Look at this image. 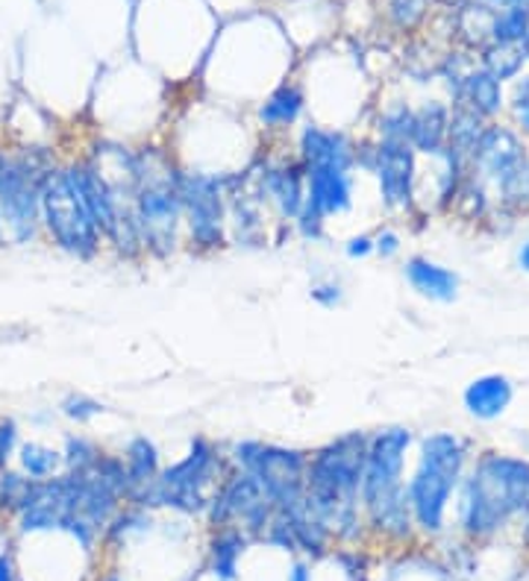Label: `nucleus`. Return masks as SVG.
<instances>
[{
    "mask_svg": "<svg viewBox=\"0 0 529 581\" xmlns=\"http://www.w3.org/2000/svg\"><path fill=\"white\" fill-rule=\"evenodd\" d=\"M344 253H348V259H368V256H374V235H353L344 244Z\"/></svg>",
    "mask_w": 529,
    "mask_h": 581,
    "instance_id": "36",
    "label": "nucleus"
},
{
    "mask_svg": "<svg viewBox=\"0 0 529 581\" xmlns=\"http://www.w3.org/2000/svg\"><path fill=\"white\" fill-rule=\"evenodd\" d=\"M467 461V440L453 432H432L421 440V456L412 479L406 482L412 502L415 526L423 535H439L444 526L450 496L462 482Z\"/></svg>",
    "mask_w": 529,
    "mask_h": 581,
    "instance_id": "5",
    "label": "nucleus"
},
{
    "mask_svg": "<svg viewBox=\"0 0 529 581\" xmlns=\"http://www.w3.org/2000/svg\"><path fill=\"white\" fill-rule=\"evenodd\" d=\"M100 412H103V405L95 403V400H91V396H86V394H71V396H65L63 414H65V417H68V421L89 423L91 417H98Z\"/></svg>",
    "mask_w": 529,
    "mask_h": 581,
    "instance_id": "32",
    "label": "nucleus"
},
{
    "mask_svg": "<svg viewBox=\"0 0 529 581\" xmlns=\"http://www.w3.org/2000/svg\"><path fill=\"white\" fill-rule=\"evenodd\" d=\"M515 118H518V126L524 130V135H529V103L527 107L515 109Z\"/></svg>",
    "mask_w": 529,
    "mask_h": 581,
    "instance_id": "40",
    "label": "nucleus"
},
{
    "mask_svg": "<svg viewBox=\"0 0 529 581\" xmlns=\"http://www.w3.org/2000/svg\"><path fill=\"white\" fill-rule=\"evenodd\" d=\"M227 458L233 467L260 479L277 511H295L297 505H304L309 452L262 440H239Z\"/></svg>",
    "mask_w": 529,
    "mask_h": 581,
    "instance_id": "7",
    "label": "nucleus"
},
{
    "mask_svg": "<svg viewBox=\"0 0 529 581\" xmlns=\"http://www.w3.org/2000/svg\"><path fill=\"white\" fill-rule=\"evenodd\" d=\"M412 440V429H406V426H388V429L371 435L365 473H362V502L406 484L404 467Z\"/></svg>",
    "mask_w": 529,
    "mask_h": 581,
    "instance_id": "13",
    "label": "nucleus"
},
{
    "mask_svg": "<svg viewBox=\"0 0 529 581\" xmlns=\"http://www.w3.org/2000/svg\"><path fill=\"white\" fill-rule=\"evenodd\" d=\"M529 33V7H506L494 15V45H520Z\"/></svg>",
    "mask_w": 529,
    "mask_h": 581,
    "instance_id": "27",
    "label": "nucleus"
},
{
    "mask_svg": "<svg viewBox=\"0 0 529 581\" xmlns=\"http://www.w3.org/2000/svg\"><path fill=\"white\" fill-rule=\"evenodd\" d=\"M312 300L318 305H323V309H335L344 300V291H341L339 282H315Z\"/></svg>",
    "mask_w": 529,
    "mask_h": 581,
    "instance_id": "34",
    "label": "nucleus"
},
{
    "mask_svg": "<svg viewBox=\"0 0 529 581\" xmlns=\"http://www.w3.org/2000/svg\"><path fill=\"white\" fill-rule=\"evenodd\" d=\"M0 581H15V563L7 552H0Z\"/></svg>",
    "mask_w": 529,
    "mask_h": 581,
    "instance_id": "38",
    "label": "nucleus"
},
{
    "mask_svg": "<svg viewBox=\"0 0 529 581\" xmlns=\"http://www.w3.org/2000/svg\"><path fill=\"white\" fill-rule=\"evenodd\" d=\"M19 461H21V473L30 476V479H51V476L59 470L63 465V452L45 447V444H24L19 449Z\"/></svg>",
    "mask_w": 529,
    "mask_h": 581,
    "instance_id": "28",
    "label": "nucleus"
},
{
    "mask_svg": "<svg viewBox=\"0 0 529 581\" xmlns=\"http://www.w3.org/2000/svg\"><path fill=\"white\" fill-rule=\"evenodd\" d=\"M524 161H529L527 147L520 142V135L511 130V126L492 124L485 126L480 142H476V150L471 156V168L476 174H483L485 179H492L494 186L506 179L511 170H518Z\"/></svg>",
    "mask_w": 529,
    "mask_h": 581,
    "instance_id": "15",
    "label": "nucleus"
},
{
    "mask_svg": "<svg viewBox=\"0 0 529 581\" xmlns=\"http://www.w3.org/2000/svg\"><path fill=\"white\" fill-rule=\"evenodd\" d=\"M503 7H527L529 0H500Z\"/></svg>",
    "mask_w": 529,
    "mask_h": 581,
    "instance_id": "42",
    "label": "nucleus"
},
{
    "mask_svg": "<svg viewBox=\"0 0 529 581\" xmlns=\"http://www.w3.org/2000/svg\"><path fill=\"white\" fill-rule=\"evenodd\" d=\"M306 103L309 100H306V91L300 82H279L277 89H271L265 100L256 107V121H260L265 133H288L304 118Z\"/></svg>",
    "mask_w": 529,
    "mask_h": 581,
    "instance_id": "17",
    "label": "nucleus"
},
{
    "mask_svg": "<svg viewBox=\"0 0 529 581\" xmlns=\"http://www.w3.org/2000/svg\"><path fill=\"white\" fill-rule=\"evenodd\" d=\"M529 103V77H524V80L515 86V94H511V107H527Z\"/></svg>",
    "mask_w": 529,
    "mask_h": 581,
    "instance_id": "37",
    "label": "nucleus"
},
{
    "mask_svg": "<svg viewBox=\"0 0 529 581\" xmlns=\"http://www.w3.org/2000/svg\"><path fill=\"white\" fill-rule=\"evenodd\" d=\"M456 100L465 103L467 109H474L480 118H494L500 115V109L506 107V98H503V82L497 77L485 71V68H476V71H467L462 86L456 89Z\"/></svg>",
    "mask_w": 529,
    "mask_h": 581,
    "instance_id": "21",
    "label": "nucleus"
},
{
    "mask_svg": "<svg viewBox=\"0 0 529 581\" xmlns=\"http://www.w3.org/2000/svg\"><path fill=\"white\" fill-rule=\"evenodd\" d=\"M356 153H360V142L341 126L306 124L297 133L295 156L304 168L356 170Z\"/></svg>",
    "mask_w": 529,
    "mask_h": 581,
    "instance_id": "14",
    "label": "nucleus"
},
{
    "mask_svg": "<svg viewBox=\"0 0 529 581\" xmlns=\"http://www.w3.org/2000/svg\"><path fill=\"white\" fill-rule=\"evenodd\" d=\"M54 168L33 153H0V217L10 244H27L42 224V188Z\"/></svg>",
    "mask_w": 529,
    "mask_h": 581,
    "instance_id": "8",
    "label": "nucleus"
},
{
    "mask_svg": "<svg viewBox=\"0 0 529 581\" xmlns=\"http://www.w3.org/2000/svg\"><path fill=\"white\" fill-rule=\"evenodd\" d=\"M518 265L529 273V242L524 244V247H520V253H518Z\"/></svg>",
    "mask_w": 529,
    "mask_h": 581,
    "instance_id": "41",
    "label": "nucleus"
},
{
    "mask_svg": "<svg viewBox=\"0 0 529 581\" xmlns=\"http://www.w3.org/2000/svg\"><path fill=\"white\" fill-rule=\"evenodd\" d=\"M400 247H404V238H400V233L392 230V226H383V230L374 235V256H379L383 261L395 259L397 253H400Z\"/></svg>",
    "mask_w": 529,
    "mask_h": 581,
    "instance_id": "33",
    "label": "nucleus"
},
{
    "mask_svg": "<svg viewBox=\"0 0 529 581\" xmlns=\"http://www.w3.org/2000/svg\"><path fill=\"white\" fill-rule=\"evenodd\" d=\"M139 159H142V177L130 198V209L142 235L144 253L153 259H168L180 250V244H186L177 161L153 147L139 150Z\"/></svg>",
    "mask_w": 529,
    "mask_h": 581,
    "instance_id": "3",
    "label": "nucleus"
},
{
    "mask_svg": "<svg viewBox=\"0 0 529 581\" xmlns=\"http://www.w3.org/2000/svg\"><path fill=\"white\" fill-rule=\"evenodd\" d=\"M230 458L221 456L209 438L191 440L186 458L177 465L162 467V473L144 488L130 493V502L139 509H170L180 514H207L209 500L230 473Z\"/></svg>",
    "mask_w": 529,
    "mask_h": 581,
    "instance_id": "4",
    "label": "nucleus"
},
{
    "mask_svg": "<svg viewBox=\"0 0 529 581\" xmlns=\"http://www.w3.org/2000/svg\"><path fill=\"white\" fill-rule=\"evenodd\" d=\"M3 244H10V238H7V226H3V217H0V247Z\"/></svg>",
    "mask_w": 529,
    "mask_h": 581,
    "instance_id": "43",
    "label": "nucleus"
},
{
    "mask_svg": "<svg viewBox=\"0 0 529 581\" xmlns=\"http://www.w3.org/2000/svg\"><path fill=\"white\" fill-rule=\"evenodd\" d=\"M274 514L277 509L260 479L239 467H230V473L221 479L207 509L209 526H239L247 537H265Z\"/></svg>",
    "mask_w": 529,
    "mask_h": 581,
    "instance_id": "11",
    "label": "nucleus"
},
{
    "mask_svg": "<svg viewBox=\"0 0 529 581\" xmlns=\"http://www.w3.org/2000/svg\"><path fill=\"white\" fill-rule=\"evenodd\" d=\"M251 186L279 224H295L306 206V168L297 156H268L251 170Z\"/></svg>",
    "mask_w": 529,
    "mask_h": 581,
    "instance_id": "12",
    "label": "nucleus"
},
{
    "mask_svg": "<svg viewBox=\"0 0 529 581\" xmlns=\"http://www.w3.org/2000/svg\"><path fill=\"white\" fill-rule=\"evenodd\" d=\"M242 174V170H239ZM235 174H203L177 165V188L183 200L186 244L198 253H216L230 244L227 235V200Z\"/></svg>",
    "mask_w": 529,
    "mask_h": 581,
    "instance_id": "6",
    "label": "nucleus"
},
{
    "mask_svg": "<svg viewBox=\"0 0 529 581\" xmlns=\"http://www.w3.org/2000/svg\"><path fill=\"white\" fill-rule=\"evenodd\" d=\"M15 440H19V429L12 421H0V473L10 461L12 449H15Z\"/></svg>",
    "mask_w": 529,
    "mask_h": 581,
    "instance_id": "35",
    "label": "nucleus"
},
{
    "mask_svg": "<svg viewBox=\"0 0 529 581\" xmlns=\"http://www.w3.org/2000/svg\"><path fill=\"white\" fill-rule=\"evenodd\" d=\"M494 15H497V12H494L488 3H483V0H480V3H467V7H462V10H459L456 27H459V33H462V38H465L467 45L483 47L485 38L492 42Z\"/></svg>",
    "mask_w": 529,
    "mask_h": 581,
    "instance_id": "25",
    "label": "nucleus"
},
{
    "mask_svg": "<svg viewBox=\"0 0 529 581\" xmlns=\"http://www.w3.org/2000/svg\"><path fill=\"white\" fill-rule=\"evenodd\" d=\"M100 458V449L91 444L89 438H68L65 440V452H63V465L68 467V473H82L95 467V461Z\"/></svg>",
    "mask_w": 529,
    "mask_h": 581,
    "instance_id": "30",
    "label": "nucleus"
},
{
    "mask_svg": "<svg viewBox=\"0 0 529 581\" xmlns=\"http://www.w3.org/2000/svg\"><path fill=\"white\" fill-rule=\"evenodd\" d=\"M365 432H348L315 449L306 465V505L330 526L332 540L350 544L365 532L362 473L368 456Z\"/></svg>",
    "mask_w": 529,
    "mask_h": 581,
    "instance_id": "1",
    "label": "nucleus"
},
{
    "mask_svg": "<svg viewBox=\"0 0 529 581\" xmlns=\"http://www.w3.org/2000/svg\"><path fill=\"white\" fill-rule=\"evenodd\" d=\"M386 19L397 30H415L427 19L430 0H386Z\"/></svg>",
    "mask_w": 529,
    "mask_h": 581,
    "instance_id": "29",
    "label": "nucleus"
},
{
    "mask_svg": "<svg viewBox=\"0 0 529 581\" xmlns=\"http://www.w3.org/2000/svg\"><path fill=\"white\" fill-rule=\"evenodd\" d=\"M524 63H527V56H524L520 45H494L492 42L483 51V68L500 82L515 80L524 71Z\"/></svg>",
    "mask_w": 529,
    "mask_h": 581,
    "instance_id": "26",
    "label": "nucleus"
},
{
    "mask_svg": "<svg viewBox=\"0 0 529 581\" xmlns=\"http://www.w3.org/2000/svg\"><path fill=\"white\" fill-rule=\"evenodd\" d=\"M356 168L377 179L379 203L388 212H412L418 198V150L409 142H360Z\"/></svg>",
    "mask_w": 529,
    "mask_h": 581,
    "instance_id": "10",
    "label": "nucleus"
},
{
    "mask_svg": "<svg viewBox=\"0 0 529 581\" xmlns=\"http://www.w3.org/2000/svg\"><path fill=\"white\" fill-rule=\"evenodd\" d=\"M415 109L404 100L388 103L379 109V115L374 118V138H386V142H409L412 135Z\"/></svg>",
    "mask_w": 529,
    "mask_h": 581,
    "instance_id": "24",
    "label": "nucleus"
},
{
    "mask_svg": "<svg viewBox=\"0 0 529 581\" xmlns=\"http://www.w3.org/2000/svg\"><path fill=\"white\" fill-rule=\"evenodd\" d=\"M121 458H124L133 491L135 488H144V484H151L153 479L162 473L159 447H156L151 438H144V435H139V438L130 440V444H126V449H124V456Z\"/></svg>",
    "mask_w": 529,
    "mask_h": 581,
    "instance_id": "23",
    "label": "nucleus"
},
{
    "mask_svg": "<svg viewBox=\"0 0 529 581\" xmlns=\"http://www.w3.org/2000/svg\"><path fill=\"white\" fill-rule=\"evenodd\" d=\"M100 581H124V579H121L118 572H107V576H103V579H100Z\"/></svg>",
    "mask_w": 529,
    "mask_h": 581,
    "instance_id": "44",
    "label": "nucleus"
},
{
    "mask_svg": "<svg viewBox=\"0 0 529 581\" xmlns=\"http://www.w3.org/2000/svg\"><path fill=\"white\" fill-rule=\"evenodd\" d=\"M404 273L406 279H409V286H412L421 297H427V300H436V303H450V300H456L459 277L450 268L439 265V261L423 259V256H412V259L406 261Z\"/></svg>",
    "mask_w": 529,
    "mask_h": 581,
    "instance_id": "18",
    "label": "nucleus"
},
{
    "mask_svg": "<svg viewBox=\"0 0 529 581\" xmlns=\"http://www.w3.org/2000/svg\"><path fill=\"white\" fill-rule=\"evenodd\" d=\"M288 581H312V572H309V567H306V563H295V567H291V576H288Z\"/></svg>",
    "mask_w": 529,
    "mask_h": 581,
    "instance_id": "39",
    "label": "nucleus"
},
{
    "mask_svg": "<svg viewBox=\"0 0 529 581\" xmlns=\"http://www.w3.org/2000/svg\"><path fill=\"white\" fill-rule=\"evenodd\" d=\"M520 51H524V56H527V59H529V33H527V38L520 42Z\"/></svg>",
    "mask_w": 529,
    "mask_h": 581,
    "instance_id": "45",
    "label": "nucleus"
},
{
    "mask_svg": "<svg viewBox=\"0 0 529 581\" xmlns=\"http://www.w3.org/2000/svg\"><path fill=\"white\" fill-rule=\"evenodd\" d=\"M353 170L306 168V203L327 221L353 209Z\"/></svg>",
    "mask_w": 529,
    "mask_h": 581,
    "instance_id": "16",
    "label": "nucleus"
},
{
    "mask_svg": "<svg viewBox=\"0 0 529 581\" xmlns=\"http://www.w3.org/2000/svg\"><path fill=\"white\" fill-rule=\"evenodd\" d=\"M527 7H529V3H527Z\"/></svg>",
    "mask_w": 529,
    "mask_h": 581,
    "instance_id": "47",
    "label": "nucleus"
},
{
    "mask_svg": "<svg viewBox=\"0 0 529 581\" xmlns=\"http://www.w3.org/2000/svg\"><path fill=\"white\" fill-rule=\"evenodd\" d=\"M511 394H515V388L506 376H480L465 388V409L474 414L476 421H494L509 409Z\"/></svg>",
    "mask_w": 529,
    "mask_h": 581,
    "instance_id": "20",
    "label": "nucleus"
},
{
    "mask_svg": "<svg viewBox=\"0 0 529 581\" xmlns=\"http://www.w3.org/2000/svg\"><path fill=\"white\" fill-rule=\"evenodd\" d=\"M483 3H488V7H492V3H500V0H483Z\"/></svg>",
    "mask_w": 529,
    "mask_h": 581,
    "instance_id": "46",
    "label": "nucleus"
},
{
    "mask_svg": "<svg viewBox=\"0 0 529 581\" xmlns=\"http://www.w3.org/2000/svg\"><path fill=\"white\" fill-rule=\"evenodd\" d=\"M295 233L300 235V238H306V242H318V238H323V230H327V217L318 212V209H312L309 203L304 206V212L295 217Z\"/></svg>",
    "mask_w": 529,
    "mask_h": 581,
    "instance_id": "31",
    "label": "nucleus"
},
{
    "mask_svg": "<svg viewBox=\"0 0 529 581\" xmlns=\"http://www.w3.org/2000/svg\"><path fill=\"white\" fill-rule=\"evenodd\" d=\"M42 224L65 253L77 259H95L100 253V230L89 209L77 198L65 170H51L42 188Z\"/></svg>",
    "mask_w": 529,
    "mask_h": 581,
    "instance_id": "9",
    "label": "nucleus"
},
{
    "mask_svg": "<svg viewBox=\"0 0 529 581\" xmlns=\"http://www.w3.org/2000/svg\"><path fill=\"white\" fill-rule=\"evenodd\" d=\"M247 540L251 537L244 535L239 526L216 528V535L209 540V570L218 581L239 579V561L247 549Z\"/></svg>",
    "mask_w": 529,
    "mask_h": 581,
    "instance_id": "22",
    "label": "nucleus"
},
{
    "mask_svg": "<svg viewBox=\"0 0 529 581\" xmlns=\"http://www.w3.org/2000/svg\"><path fill=\"white\" fill-rule=\"evenodd\" d=\"M518 514H529V461L483 452L462 488L459 526L471 537H488Z\"/></svg>",
    "mask_w": 529,
    "mask_h": 581,
    "instance_id": "2",
    "label": "nucleus"
},
{
    "mask_svg": "<svg viewBox=\"0 0 529 581\" xmlns=\"http://www.w3.org/2000/svg\"><path fill=\"white\" fill-rule=\"evenodd\" d=\"M448 130L450 109L444 103H439V100H430L421 109H415L409 144L418 150V156H439L448 147Z\"/></svg>",
    "mask_w": 529,
    "mask_h": 581,
    "instance_id": "19",
    "label": "nucleus"
}]
</instances>
